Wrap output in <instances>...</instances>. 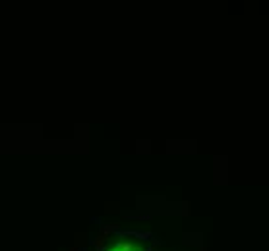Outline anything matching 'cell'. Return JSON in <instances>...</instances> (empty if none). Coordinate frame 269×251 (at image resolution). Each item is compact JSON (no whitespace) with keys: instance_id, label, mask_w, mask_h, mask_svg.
I'll return each mask as SVG.
<instances>
[{"instance_id":"cell-1","label":"cell","mask_w":269,"mask_h":251,"mask_svg":"<svg viewBox=\"0 0 269 251\" xmlns=\"http://www.w3.org/2000/svg\"><path fill=\"white\" fill-rule=\"evenodd\" d=\"M105 241H107V238H105L103 234H101L99 238L95 240V247H97V249H103V245H105Z\"/></svg>"}]
</instances>
